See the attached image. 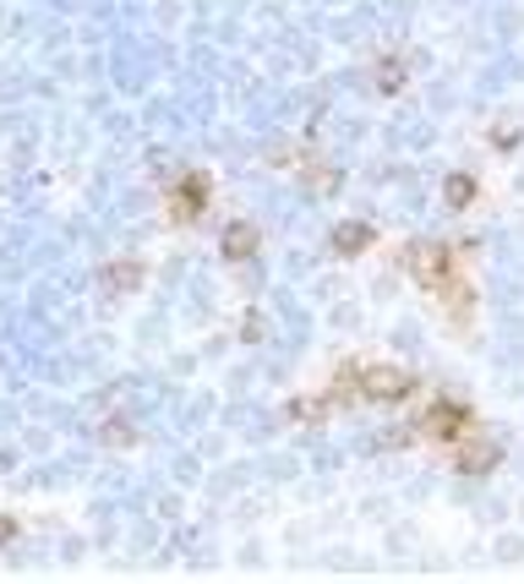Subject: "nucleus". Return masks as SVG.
<instances>
[{
  "label": "nucleus",
  "mask_w": 524,
  "mask_h": 584,
  "mask_svg": "<svg viewBox=\"0 0 524 584\" xmlns=\"http://www.w3.org/2000/svg\"><path fill=\"white\" fill-rule=\"evenodd\" d=\"M404 268L421 279V290H431V295H442L448 284H453V252L448 246H437V241H415L410 252H404Z\"/></svg>",
  "instance_id": "nucleus-1"
},
{
  "label": "nucleus",
  "mask_w": 524,
  "mask_h": 584,
  "mask_svg": "<svg viewBox=\"0 0 524 584\" xmlns=\"http://www.w3.org/2000/svg\"><path fill=\"white\" fill-rule=\"evenodd\" d=\"M421 431L437 437V442H459L464 431H475V415H470L459 399H431L426 415H421Z\"/></svg>",
  "instance_id": "nucleus-2"
},
{
  "label": "nucleus",
  "mask_w": 524,
  "mask_h": 584,
  "mask_svg": "<svg viewBox=\"0 0 524 584\" xmlns=\"http://www.w3.org/2000/svg\"><path fill=\"white\" fill-rule=\"evenodd\" d=\"M415 393V377L399 372V366H366L361 372V399H377V404H399Z\"/></svg>",
  "instance_id": "nucleus-3"
},
{
  "label": "nucleus",
  "mask_w": 524,
  "mask_h": 584,
  "mask_svg": "<svg viewBox=\"0 0 524 584\" xmlns=\"http://www.w3.org/2000/svg\"><path fill=\"white\" fill-rule=\"evenodd\" d=\"M497 459H502V448L486 442V437H475V431H464V437L453 442V470H459V475H491Z\"/></svg>",
  "instance_id": "nucleus-4"
},
{
  "label": "nucleus",
  "mask_w": 524,
  "mask_h": 584,
  "mask_svg": "<svg viewBox=\"0 0 524 584\" xmlns=\"http://www.w3.org/2000/svg\"><path fill=\"white\" fill-rule=\"evenodd\" d=\"M203 208H208V175L192 170V175L175 181V192H170V214L192 224V219H203Z\"/></svg>",
  "instance_id": "nucleus-5"
},
{
  "label": "nucleus",
  "mask_w": 524,
  "mask_h": 584,
  "mask_svg": "<svg viewBox=\"0 0 524 584\" xmlns=\"http://www.w3.org/2000/svg\"><path fill=\"white\" fill-rule=\"evenodd\" d=\"M371 241H377V230H371L366 219H344V224H333V235H328V246H333L339 257H361Z\"/></svg>",
  "instance_id": "nucleus-6"
},
{
  "label": "nucleus",
  "mask_w": 524,
  "mask_h": 584,
  "mask_svg": "<svg viewBox=\"0 0 524 584\" xmlns=\"http://www.w3.org/2000/svg\"><path fill=\"white\" fill-rule=\"evenodd\" d=\"M219 252H224L230 263H252V257H257V230H252V224H224Z\"/></svg>",
  "instance_id": "nucleus-7"
},
{
  "label": "nucleus",
  "mask_w": 524,
  "mask_h": 584,
  "mask_svg": "<svg viewBox=\"0 0 524 584\" xmlns=\"http://www.w3.org/2000/svg\"><path fill=\"white\" fill-rule=\"evenodd\" d=\"M475 192H480V186H475V175H464V170H453V175L442 181V203H448V208H470Z\"/></svg>",
  "instance_id": "nucleus-8"
},
{
  "label": "nucleus",
  "mask_w": 524,
  "mask_h": 584,
  "mask_svg": "<svg viewBox=\"0 0 524 584\" xmlns=\"http://www.w3.org/2000/svg\"><path fill=\"white\" fill-rule=\"evenodd\" d=\"M137 284H143V268H137V263H110V268H105V290L126 295V290H137Z\"/></svg>",
  "instance_id": "nucleus-9"
},
{
  "label": "nucleus",
  "mask_w": 524,
  "mask_h": 584,
  "mask_svg": "<svg viewBox=\"0 0 524 584\" xmlns=\"http://www.w3.org/2000/svg\"><path fill=\"white\" fill-rule=\"evenodd\" d=\"M404 77H410V72H404V61H399V56L377 61V88H382V94H399V88H404Z\"/></svg>",
  "instance_id": "nucleus-10"
},
{
  "label": "nucleus",
  "mask_w": 524,
  "mask_h": 584,
  "mask_svg": "<svg viewBox=\"0 0 524 584\" xmlns=\"http://www.w3.org/2000/svg\"><path fill=\"white\" fill-rule=\"evenodd\" d=\"M519 143H524V126H513V121H502V126L491 132V148H497V154H513Z\"/></svg>",
  "instance_id": "nucleus-11"
},
{
  "label": "nucleus",
  "mask_w": 524,
  "mask_h": 584,
  "mask_svg": "<svg viewBox=\"0 0 524 584\" xmlns=\"http://www.w3.org/2000/svg\"><path fill=\"white\" fill-rule=\"evenodd\" d=\"M12 540H17V519L0 513V546H12Z\"/></svg>",
  "instance_id": "nucleus-12"
}]
</instances>
